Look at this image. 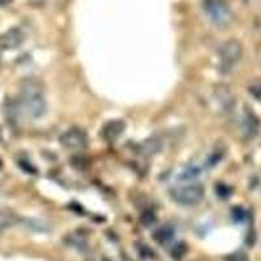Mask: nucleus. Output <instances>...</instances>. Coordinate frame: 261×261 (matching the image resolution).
Wrapping results in <instances>:
<instances>
[{"label": "nucleus", "mask_w": 261, "mask_h": 261, "mask_svg": "<svg viewBox=\"0 0 261 261\" xmlns=\"http://www.w3.org/2000/svg\"><path fill=\"white\" fill-rule=\"evenodd\" d=\"M20 99L22 110L30 118H41L45 114V88L38 79L29 77L21 83Z\"/></svg>", "instance_id": "f257e3e1"}, {"label": "nucleus", "mask_w": 261, "mask_h": 261, "mask_svg": "<svg viewBox=\"0 0 261 261\" xmlns=\"http://www.w3.org/2000/svg\"><path fill=\"white\" fill-rule=\"evenodd\" d=\"M172 200L184 206H193L201 202L205 197V187L202 184H184L171 190Z\"/></svg>", "instance_id": "f03ea898"}, {"label": "nucleus", "mask_w": 261, "mask_h": 261, "mask_svg": "<svg viewBox=\"0 0 261 261\" xmlns=\"http://www.w3.org/2000/svg\"><path fill=\"white\" fill-rule=\"evenodd\" d=\"M220 65L223 72H228L243 57V46L238 39H227L218 50Z\"/></svg>", "instance_id": "7ed1b4c3"}, {"label": "nucleus", "mask_w": 261, "mask_h": 261, "mask_svg": "<svg viewBox=\"0 0 261 261\" xmlns=\"http://www.w3.org/2000/svg\"><path fill=\"white\" fill-rule=\"evenodd\" d=\"M204 8L213 21L220 28L227 27L232 20V13L225 0H205Z\"/></svg>", "instance_id": "20e7f679"}, {"label": "nucleus", "mask_w": 261, "mask_h": 261, "mask_svg": "<svg viewBox=\"0 0 261 261\" xmlns=\"http://www.w3.org/2000/svg\"><path fill=\"white\" fill-rule=\"evenodd\" d=\"M63 146L71 150H80L88 145V135L80 128H69L60 137Z\"/></svg>", "instance_id": "39448f33"}, {"label": "nucleus", "mask_w": 261, "mask_h": 261, "mask_svg": "<svg viewBox=\"0 0 261 261\" xmlns=\"http://www.w3.org/2000/svg\"><path fill=\"white\" fill-rule=\"evenodd\" d=\"M214 97L225 113H231L234 110L237 101L231 88L227 84H217L214 86Z\"/></svg>", "instance_id": "423d86ee"}, {"label": "nucleus", "mask_w": 261, "mask_h": 261, "mask_svg": "<svg viewBox=\"0 0 261 261\" xmlns=\"http://www.w3.org/2000/svg\"><path fill=\"white\" fill-rule=\"evenodd\" d=\"M25 41L24 32L18 28H12L0 36V48L3 50H15L20 47Z\"/></svg>", "instance_id": "0eeeda50"}, {"label": "nucleus", "mask_w": 261, "mask_h": 261, "mask_svg": "<svg viewBox=\"0 0 261 261\" xmlns=\"http://www.w3.org/2000/svg\"><path fill=\"white\" fill-rule=\"evenodd\" d=\"M125 130V122L122 119H113L110 122H107L106 124L102 128V136L105 137V140H109V141H114L118 137H120L123 135V132Z\"/></svg>", "instance_id": "6e6552de"}, {"label": "nucleus", "mask_w": 261, "mask_h": 261, "mask_svg": "<svg viewBox=\"0 0 261 261\" xmlns=\"http://www.w3.org/2000/svg\"><path fill=\"white\" fill-rule=\"evenodd\" d=\"M163 149V140L160 136H150L149 139L144 140L139 145L140 154L151 157V155L158 154Z\"/></svg>", "instance_id": "1a4fd4ad"}, {"label": "nucleus", "mask_w": 261, "mask_h": 261, "mask_svg": "<svg viewBox=\"0 0 261 261\" xmlns=\"http://www.w3.org/2000/svg\"><path fill=\"white\" fill-rule=\"evenodd\" d=\"M175 237V230L171 225H163L157 228V231L154 232V239L160 244H169L170 242Z\"/></svg>", "instance_id": "9d476101"}, {"label": "nucleus", "mask_w": 261, "mask_h": 261, "mask_svg": "<svg viewBox=\"0 0 261 261\" xmlns=\"http://www.w3.org/2000/svg\"><path fill=\"white\" fill-rule=\"evenodd\" d=\"M242 129L247 137H253L258 130V122L256 116L251 113H247L242 123Z\"/></svg>", "instance_id": "9b49d317"}, {"label": "nucleus", "mask_w": 261, "mask_h": 261, "mask_svg": "<svg viewBox=\"0 0 261 261\" xmlns=\"http://www.w3.org/2000/svg\"><path fill=\"white\" fill-rule=\"evenodd\" d=\"M18 216L11 209H0V228L6 230L8 227H12L18 222Z\"/></svg>", "instance_id": "f8f14e48"}, {"label": "nucleus", "mask_w": 261, "mask_h": 261, "mask_svg": "<svg viewBox=\"0 0 261 261\" xmlns=\"http://www.w3.org/2000/svg\"><path fill=\"white\" fill-rule=\"evenodd\" d=\"M226 151H227V148H226L225 144L223 143L217 144V145L213 148V150H212L211 155L208 157V161H206L208 166H216L217 163L220 162V161L225 157Z\"/></svg>", "instance_id": "ddd939ff"}, {"label": "nucleus", "mask_w": 261, "mask_h": 261, "mask_svg": "<svg viewBox=\"0 0 261 261\" xmlns=\"http://www.w3.org/2000/svg\"><path fill=\"white\" fill-rule=\"evenodd\" d=\"M64 242L68 244L69 247H74V248H77V249H83L86 247L85 239L79 234H69L68 237L65 238Z\"/></svg>", "instance_id": "4468645a"}, {"label": "nucleus", "mask_w": 261, "mask_h": 261, "mask_svg": "<svg viewBox=\"0 0 261 261\" xmlns=\"http://www.w3.org/2000/svg\"><path fill=\"white\" fill-rule=\"evenodd\" d=\"M140 221H141V223H143L144 226L148 227V226L154 225L155 221H157V217H155V214L153 213L150 209H146V211L143 212L141 216H140Z\"/></svg>", "instance_id": "2eb2a0df"}, {"label": "nucleus", "mask_w": 261, "mask_h": 261, "mask_svg": "<svg viewBox=\"0 0 261 261\" xmlns=\"http://www.w3.org/2000/svg\"><path fill=\"white\" fill-rule=\"evenodd\" d=\"M248 92L256 101L261 102V80H255L249 84Z\"/></svg>", "instance_id": "dca6fc26"}, {"label": "nucleus", "mask_w": 261, "mask_h": 261, "mask_svg": "<svg viewBox=\"0 0 261 261\" xmlns=\"http://www.w3.org/2000/svg\"><path fill=\"white\" fill-rule=\"evenodd\" d=\"M197 175H200V169H199V167H196L195 165H192V166H188L187 169L184 170L181 178L192 179V178H195V176H197Z\"/></svg>", "instance_id": "f3484780"}, {"label": "nucleus", "mask_w": 261, "mask_h": 261, "mask_svg": "<svg viewBox=\"0 0 261 261\" xmlns=\"http://www.w3.org/2000/svg\"><path fill=\"white\" fill-rule=\"evenodd\" d=\"M186 252H187V247H186V244L184 243L176 244V246L171 249L172 256H174L175 258L181 257V256H183Z\"/></svg>", "instance_id": "a211bd4d"}, {"label": "nucleus", "mask_w": 261, "mask_h": 261, "mask_svg": "<svg viewBox=\"0 0 261 261\" xmlns=\"http://www.w3.org/2000/svg\"><path fill=\"white\" fill-rule=\"evenodd\" d=\"M226 261H248V256L244 252H235L232 255L227 256Z\"/></svg>", "instance_id": "6ab92c4d"}, {"label": "nucleus", "mask_w": 261, "mask_h": 261, "mask_svg": "<svg viewBox=\"0 0 261 261\" xmlns=\"http://www.w3.org/2000/svg\"><path fill=\"white\" fill-rule=\"evenodd\" d=\"M137 251H140L141 256H144V257H150L149 255H154V253L151 252L150 248L145 247V244H139V246H137Z\"/></svg>", "instance_id": "aec40b11"}, {"label": "nucleus", "mask_w": 261, "mask_h": 261, "mask_svg": "<svg viewBox=\"0 0 261 261\" xmlns=\"http://www.w3.org/2000/svg\"><path fill=\"white\" fill-rule=\"evenodd\" d=\"M9 2H11V0H0V6H6Z\"/></svg>", "instance_id": "412c9836"}, {"label": "nucleus", "mask_w": 261, "mask_h": 261, "mask_svg": "<svg viewBox=\"0 0 261 261\" xmlns=\"http://www.w3.org/2000/svg\"><path fill=\"white\" fill-rule=\"evenodd\" d=\"M0 69H2V55H0Z\"/></svg>", "instance_id": "4be33fe9"}, {"label": "nucleus", "mask_w": 261, "mask_h": 261, "mask_svg": "<svg viewBox=\"0 0 261 261\" xmlns=\"http://www.w3.org/2000/svg\"><path fill=\"white\" fill-rule=\"evenodd\" d=\"M2 232H3V230H2V228H0V234H2Z\"/></svg>", "instance_id": "5701e85b"}, {"label": "nucleus", "mask_w": 261, "mask_h": 261, "mask_svg": "<svg viewBox=\"0 0 261 261\" xmlns=\"http://www.w3.org/2000/svg\"><path fill=\"white\" fill-rule=\"evenodd\" d=\"M196 261H206V260H196Z\"/></svg>", "instance_id": "b1692460"}]
</instances>
